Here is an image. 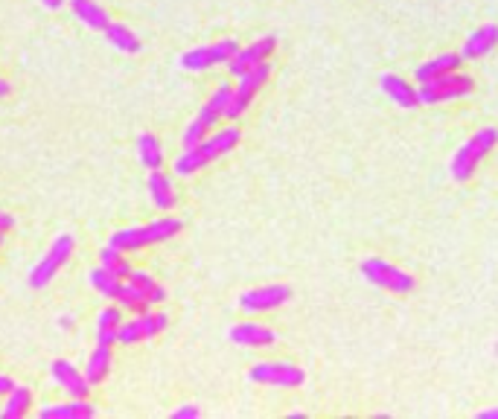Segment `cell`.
Masks as SVG:
<instances>
[{
	"mask_svg": "<svg viewBox=\"0 0 498 419\" xmlns=\"http://www.w3.org/2000/svg\"><path fill=\"white\" fill-rule=\"evenodd\" d=\"M240 128L236 126H228V128H219L213 131V135H207L199 146L193 149H183L178 157H175V175L187 178V175H195L199 169L210 166L213 161H219V157H225L228 152L236 149V143H240Z\"/></svg>",
	"mask_w": 498,
	"mask_h": 419,
	"instance_id": "obj_1",
	"label": "cell"
},
{
	"mask_svg": "<svg viewBox=\"0 0 498 419\" xmlns=\"http://www.w3.org/2000/svg\"><path fill=\"white\" fill-rule=\"evenodd\" d=\"M233 97V88L228 82H221L216 90H213V97H210L204 105H202V111L195 114V120L187 126V131H183V149H193V146H199V143L219 126V120H225V111H228V102Z\"/></svg>",
	"mask_w": 498,
	"mask_h": 419,
	"instance_id": "obj_2",
	"label": "cell"
},
{
	"mask_svg": "<svg viewBox=\"0 0 498 419\" xmlns=\"http://www.w3.org/2000/svg\"><path fill=\"white\" fill-rule=\"evenodd\" d=\"M495 143H498V131L495 128H481L478 135H472L452 157V166H449L452 178L461 181V183L469 181L472 175H475L478 163L495 149Z\"/></svg>",
	"mask_w": 498,
	"mask_h": 419,
	"instance_id": "obj_3",
	"label": "cell"
},
{
	"mask_svg": "<svg viewBox=\"0 0 498 419\" xmlns=\"http://www.w3.org/2000/svg\"><path fill=\"white\" fill-rule=\"evenodd\" d=\"M362 277L367 283H373L376 288H385V292H390V294H409V292H414V277H411V274L399 271L397 265H390V262L379 259V256L362 259Z\"/></svg>",
	"mask_w": 498,
	"mask_h": 419,
	"instance_id": "obj_4",
	"label": "cell"
},
{
	"mask_svg": "<svg viewBox=\"0 0 498 419\" xmlns=\"http://www.w3.org/2000/svg\"><path fill=\"white\" fill-rule=\"evenodd\" d=\"M475 82L472 76L466 73H449V76H440V79H431V82L419 85V105H440V102H449V99H461L469 97Z\"/></svg>",
	"mask_w": 498,
	"mask_h": 419,
	"instance_id": "obj_5",
	"label": "cell"
},
{
	"mask_svg": "<svg viewBox=\"0 0 498 419\" xmlns=\"http://www.w3.org/2000/svg\"><path fill=\"white\" fill-rule=\"evenodd\" d=\"M73 247H76V242H73L70 233L56 236V242L50 245V251H47L42 259H38V265L30 271V285H33V288H44V285L70 262Z\"/></svg>",
	"mask_w": 498,
	"mask_h": 419,
	"instance_id": "obj_6",
	"label": "cell"
},
{
	"mask_svg": "<svg viewBox=\"0 0 498 419\" xmlns=\"http://www.w3.org/2000/svg\"><path fill=\"white\" fill-rule=\"evenodd\" d=\"M236 50H240V42L236 38H221L216 44H204V47H193L178 59V64L183 70H210L216 64H228Z\"/></svg>",
	"mask_w": 498,
	"mask_h": 419,
	"instance_id": "obj_7",
	"label": "cell"
},
{
	"mask_svg": "<svg viewBox=\"0 0 498 419\" xmlns=\"http://www.w3.org/2000/svg\"><path fill=\"white\" fill-rule=\"evenodd\" d=\"M268 76H271V64L268 61H262V64H257V68H251L248 73L240 76V85L233 88V97L228 102L225 120H236V116L245 114V108L254 102V97L262 90V85L268 82Z\"/></svg>",
	"mask_w": 498,
	"mask_h": 419,
	"instance_id": "obj_8",
	"label": "cell"
},
{
	"mask_svg": "<svg viewBox=\"0 0 498 419\" xmlns=\"http://www.w3.org/2000/svg\"><path fill=\"white\" fill-rule=\"evenodd\" d=\"M248 378L257 385H268V387H300L306 382V373L300 370L297 364H286V361H262L254 364L248 370Z\"/></svg>",
	"mask_w": 498,
	"mask_h": 419,
	"instance_id": "obj_9",
	"label": "cell"
},
{
	"mask_svg": "<svg viewBox=\"0 0 498 419\" xmlns=\"http://www.w3.org/2000/svg\"><path fill=\"white\" fill-rule=\"evenodd\" d=\"M50 376H52V382L61 387L64 396H70V399H88L90 390H94V385L88 382L85 370H79V367L70 364L68 358L52 361L50 364Z\"/></svg>",
	"mask_w": 498,
	"mask_h": 419,
	"instance_id": "obj_10",
	"label": "cell"
},
{
	"mask_svg": "<svg viewBox=\"0 0 498 419\" xmlns=\"http://www.w3.org/2000/svg\"><path fill=\"white\" fill-rule=\"evenodd\" d=\"M286 300H292V288L283 285V283H274V285H262L254 288V292H245L240 297V309L245 314H257V312H271L283 306Z\"/></svg>",
	"mask_w": 498,
	"mask_h": 419,
	"instance_id": "obj_11",
	"label": "cell"
},
{
	"mask_svg": "<svg viewBox=\"0 0 498 419\" xmlns=\"http://www.w3.org/2000/svg\"><path fill=\"white\" fill-rule=\"evenodd\" d=\"M274 47H277V38H274V35H262V38H257V42L248 44V47H240V50H236V56L228 61L230 73L233 76H242V73H248L251 68H257V64L268 61Z\"/></svg>",
	"mask_w": 498,
	"mask_h": 419,
	"instance_id": "obj_12",
	"label": "cell"
},
{
	"mask_svg": "<svg viewBox=\"0 0 498 419\" xmlns=\"http://www.w3.org/2000/svg\"><path fill=\"white\" fill-rule=\"evenodd\" d=\"M228 338L240 347H271L274 340H277L274 330H268V326H262V323H251V321L236 323L228 332Z\"/></svg>",
	"mask_w": 498,
	"mask_h": 419,
	"instance_id": "obj_13",
	"label": "cell"
},
{
	"mask_svg": "<svg viewBox=\"0 0 498 419\" xmlns=\"http://www.w3.org/2000/svg\"><path fill=\"white\" fill-rule=\"evenodd\" d=\"M495 47H498V26L495 23H484V26H478V30L466 38L461 56L464 59H484V56H490Z\"/></svg>",
	"mask_w": 498,
	"mask_h": 419,
	"instance_id": "obj_14",
	"label": "cell"
},
{
	"mask_svg": "<svg viewBox=\"0 0 498 419\" xmlns=\"http://www.w3.org/2000/svg\"><path fill=\"white\" fill-rule=\"evenodd\" d=\"M461 61H464L461 52H446V56H435L431 61H423L414 70V76H417V82L423 85V82H431V79H440V76L461 70Z\"/></svg>",
	"mask_w": 498,
	"mask_h": 419,
	"instance_id": "obj_15",
	"label": "cell"
},
{
	"mask_svg": "<svg viewBox=\"0 0 498 419\" xmlns=\"http://www.w3.org/2000/svg\"><path fill=\"white\" fill-rule=\"evenodd\" d=\"M99 411L88 399H70L61 405H44L38 416L42 419H94Z\"/></svg>",
	"mask_w": 498,
	"mask_h": 419,
	"instance_id": "obj_16",
	"label": "cell"
},
{
	"mask_svg": "<svg viewBox=\"0 0 498 419\" xmlns=\"http://www.w3.org/2000/svg\"><path fill=\"white\" fill-rule=\"evenodd\" d=\"M149 199L152 204L161 210V213H169V210L175 207L178 195H175V187H173V178L164 175L161 169H155V172L149 175Z\"/></svg>",
	"mask_w": 498,
	"mask_h": 419,
	"instance_id": "obj_17",
	"label": "cell"
},
{
	"mask_svg": "<svg viewBox=\"0 0 498 419\" xmlns=\"http://www.w3.org/2000/svg\"><path fill=\"white\" fill-rule=\"evenodd\" d=\"M111 364H114V352L108 344H97L94 352L88 356V367H85V376H88V382L90 385H102L105 378L111 376Z\"/></svg>",
	"mask_w": 498,
	"mask_h": 419,
	"instance_id": "obj_18",
	"label": "cell"
},
{
	"mask_svg": "<svg viewBox=\"0 0 498 419\" xmlns=\"http://www.w3.org/2000/svg\"><path fill=\"white\" fill-rule=\"evenodd\" d=\"M70 12L94 33H105V26L111 23L108 12H105L99 4H94V0H70Z\"/></svg>",
	"mask_w": 498,
	"mask_h": 419,
	"instance_id": "obj_19",
	"label": "cell"
},
{
	"mask_svg": "<svg viewBox=\"0 0 498 419\" xmlns=\"http://www.w3.org/2000/svg\"><path fill=\"white\" fill-rule=\"evenodd\" d=\"M382 90H385V97H390L393 102L399 105V108H417V105H419V94L409 82H405L402 76L385 73L382 76Z\"/></svg>",
	"mask_w": 498,
	"mask_h": 419,
	"instance_id": "obj_20",
	"label": "cell"
},
{
	"mask_svg": "<svg viewBox=\"0 0 498 419\" xmlns=\"http://www.w3.org/2000/svg\"><path fill=\"white\" fill-rule=\"evenodd\" d=\"M126 283H128L131 288H135L137 294L146 297V300H149V306H161L164 300H166L164 285L157 283V280L152 277V274H146V271H135V268H131V274L126 277Z\"/></svg>",
	"mask_w": 498,
	"mask_h": 419,
	"instance_id": "obj_21",
	"label": "cell"
},
{
	"mask_svg": "<svg viewBox=\"0 0 498 419\" xmlns=\"http://www.w3.org/2000/svg\"><path fill=\"white\" fill-rule=\"evenodd\" d=\"M102 35L108 38V44H111L114 50L128 52V56H137V52L143 50L140 38H137L135 30H131V26H126V23H114V21H111L108 26H105Z\"/></svg>",
	"mask_w": 498,
	"mask_h": 419,
	"instance_id": "obj_22",
	"label": "cell"
},
{
	"mask_svg": "<svg viewBox=\"0 0 498 419\" xmlns=\"http://www.w3.org/2000/svg\"><path fill=\"white\" fill-rule=\"evenodd\" d=\"M108 245H111V247H117V251H123V254H135V251H140V247H149V233H146V225L114 230Z\"/></svg>",
	"mask_w": 498,
	"mask_h": 419,
	"instance_id": "obj_23",
	"label": "cell"
},
{
	"mask_svg": "<svg viewBox=\"0 0 498 419\" xmlns=\"http://www.w3.org/2000/svg\"><path fill=\"white\" fill-rule=\"evenodd\" d=\"M120 323H123V312H120V306L102 309L99 318H97V344H108V347H114V344H117V330H120Z\"/></svg>",
	"mask_w": 498,
	"mask_h": 419,
	"instance_id": "obj_24",
	"label": "cell"
},
{
	"mask_svg": "<svg viewBox=\"0 0 498 419\" xmlns=\"http://www.w3.org/2000/svg\"><path fill=\"white\" fill-rule=\"evenodd\" d=\"M137 154H140V163L155 172V169H164V143L157 140L155 135H140L137 137Z\"/></svg>",
	"mask_w": 498,
	"mask_h": 419,
	"instance_id": "obj_25",
	"label": "cell"
},
{
	"mask_svg": "<svg viewBox=\"0 0 498 419\" xmlns=\"http://www.w3.org/2000/svg\"><path fill=\"white\" fill-rule=\"evenodd\" d=\"M33 408V390L23 387V385H15L9 390V399H6V408H4V416L6 419H21L26 416Z\"/></svg>",
	"mask_w": 498,
	"mask_h": 419,
	"instance_id": "obj_26",
	"label": "cell"
},
{
	"mask_svg": "<svg viewBox=\"0 0 498 419\" xmlns=\"http://www.w3.org/2000/svg\"><path fill=\"white\" fill-rule=\"evenodd\" d=\"M88 280H90V285H94L102 297H108V300H117V297H120L123 285H126L120 277H114V274H111V271H105L102 265L90 271V274H88Z\"/></svg>",
	"mask_w": 498,
	"mask_h": 419,
	"instance_id": "obj_27",
	"label": "cell"
},
{
	"mask_svg": "<svg viewBox=\"0 0 498 419\" xmlns=\"http://www.w3.org/2000/svg\"><path fill=\"white\" fill-rule=\"evenodd\" d=\"M183 230L181 225V219L175 216H161V219H155L146 225V233H149V245H161L166 239H173V236H178Z\"/></svg>",
	"mask_w": 498,
	"mask_h": 419,
	"instance_id": "obj_28",
	"label": "cell"
},
{
	"mask_svg": "<svg viewBox=\"0 0 498 419\" xmlns=\"http://www.w3.org/2000/svg\"><path fill=\"white\" fill-rule=\"evenodd\" d=\"M99 262H102V268L105 271H111L114 277H120V280H126L128 274H131V265H128V259H126V254L123 251H117V247H105V251L99 254Z\"/></svg>",
	"mask_w": 498,
	"mask_h": 419,
	"instance_id": "obj_29",
	"label": "cell"
},
{
	"mask_svg": "<svg viewBox=\"0 0 498 419\" xmlns=\"http://www.w3.org/2000/svg\"><path fill=\"white\" fill-rule=\"evenodd\" d=\"M117 303H120L123 309H128L131 314H146L149 312V300L143 294H137L128 283L123 285V292H120V297H117Z\"/></svg>",
	"mask_w": 498,
	"mask_h": 419,
	"instance_id": "obj_30",
	"label": "cell"
},
{
	"mask_svg": "<svg viewBox=\"0 0 498 419\" xmlns=\"http://www.w3.org/2000/svg\"><path fill=\"white\" fill-rule=\"evenodd\" d=\"M140 340H146L143 338V326H140V318L135 314V321H123L120 323V330H117V344H123V347H135L140 344Z\"/></svg>",
	"mask_w": 498,
	"mask_h": 419,
	"instance_id": "obj_31",
	"label": "cell"
},
{
	"mask_svg": "<svg viewBox=\"0 0 498 419\" xmlns=\"http://www.w3.org/2000/svg\"><path fill=\"white\" fill-rule=\"evenodd\" d=\"M140 326H143V338H157L166 330V314L164 312H146V314H137Z\"/></svg>",
	"mask_w": 498,
	"mask_h": 419,
	"instance_id": "obj_32",
	"label": "cell"
},
{
	"mask_svg": "<svg viewBox=\"0 0 498 419\" xmlns=\"http://www.w3.org/2000/svg\"><path fill=\"white\" fill-rule=\"evenodd\" d=\"M175 419H187V416H199V408L195 405H183V408H178L175 414H173Z\"/></svg>",
	"mask_w": 498,
	"mask_h": 419,
	"instance_id": "obj_33",
	"label": "cell"
},
{
	"mask_svg": "<svg viewBox=\"0 0 498 419\" xmlns=\"http://www.w3.org/2000/svg\"><path fill=\"white\" fill-rule=\"evenodd\" d=\"M12 228H15V216H12V213H4V210H0V230H12Z\"/></svg>",
	"mask_w": 498,
	"mask_h": 419,
	"instance_id": "obj_34",
	"label": "cell"
},
{
	"mask_svg": "<svg viewBox=\"0 0 498 419\" xmlns=\"http://www.w3.org/2000/svg\"><path fill=\"white\" fill-rule=\"evenodd\" d=\"M12 387H15V382H12L9 376L0 373V396H9V390H12Z\"/></svg>",
	"mask_w": 498,
	"mask_h": 419,
	"instance_id": "obj_35",
	"label": "cell"
},
{
	"mask_svg": "<svg viewBox=\"0 0 498 419\" xmlns=\"http://www.w3.org/2000/svg\"><path fill=\"white\" fill-rule=\"evenodd\" d=\"M42 4H44V9H50V12H59L64 4H68V0H42Z\"/></svg>",
	"mask_w": 498,
	"mask_h": 419,
	"instance_id": "obj_36",
	"label": "cell"
},
{
	"mask_svg": "<svg viewBox=\"0 0 498 419\" xmlns=\"http://www.w3.org/2000/svg\"><path fill=\"white\" fill-rule=\"evenodd\" d=\"M478 416H481V419H498V408H493V411H481Z\"/></svg>",
	"mask_w": 498,
	"mask_h": 419,
	"instance_id": "obj_37",
	"label": "cell"
},
{
	"mask_svg": "<svg viewBox=\"0 0 498 419\" xmlns=\"http://www.w3.org/2000/svg\"><path fill=\"white\" fill-rule=\"evenodd\" d=\"M9 94V82L6 79H0V97H6Z\"/></svg>",
	"mask_w": 498,
	"mask_h": 419,
	"instance_id": "obj_38",
	"label": "cell"
},
{
	"mask_svg": "<svg viewBox=\"0 0 498 419\" xmlns=\"http://www.w3.org/2000/svg\"><path fill=\"white\" fill-rule=\"evenodd\" d=\"M0 245H4V230H0Z\"/></svg>",
	"mask_w": 498,
	"mask_h": 419,
	"instance_id": "obj_39",
	"label": "cell"
}]
</instances>
